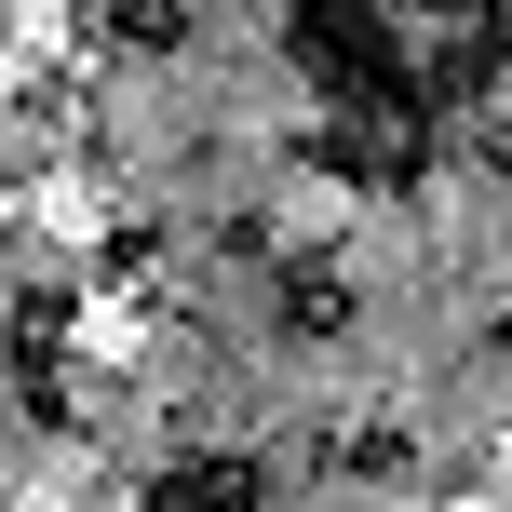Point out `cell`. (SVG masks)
Returning <instances> with one entry per match:
<instances>
[{"label":"cell","mask_w":512,"mask_h":512,"mask_svg":"<svg viewBox=\"0 0 512 512\" xmlns=\"http://www.w3.org/2000/svg\"><path fill=\"white\" fill-rule=\"evenodd\" d=\"M283 324H297V337H337V324H351V283H337V270H297V283H283Z\"/></svg>","instance_id":"obj_3"},{"label":"cell","mask_w":512,"mask_h":512,"mask_svg":"<svg viewBox=\"0 0 512 512\" xmlns=\"http://www.w3.org/2000/svg\"><path fill=\"white\" fill-rule=\"evenodd\" d=\"M162 512H256V459H176Z\"/></svg>","instance_id":"obj_1"},{"label":"cell","mask_w":512,"mask_h":512,"mask_svg":"<svg viewBox=\"0 0 512 512\" xmlns=\"http://www.w3.org/2000/svg\"><path fill=\"white\" fill-rule=\"evenodd\" d=\"M108 27H122L135 54H176V41H203V0H122Z\"/></svg>","instance_id":"obj_2"}]
</instances>
